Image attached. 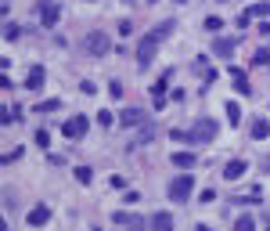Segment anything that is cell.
<instances>
[{
	"label": "cell",
	"mask_w": 270,
	"mask_h": 231,
	"mask_svg": "<svg viewBox=\"0 0 270 231\" xmlns=\"http://www.w3.org/2000/svg\"><path fill=\"white\" fill-rule=\"evenodd\" d=\"M170 33H173V22H159L152 33H144L141 40H137V65H141V69L152 65V58H155V51H159V43H162Z\"/></svg>",
	"instance_id": "cell-1"
},
{
	"label": "cell",
	"mask_w": 270,
	"mask_h": 231,
	"mask_svg": "<svg viewBox=\"0 0 270 231\" xmlns=\"http://www.w3.org/2000/svg\"><path fill=\"white\" fill-rule=\"evenodd\" d=\"M216 130H220L216 119L206 116V119H198V123H194L191 130L184 134V141H188V145H206V141H212V137H216Z\"/></svg>",
	"instance_id": "cell-2"
},
{
	"label": "cell",
	"mask_w": 270,
	"mask_h": 231,
	"mask_svg": "<svg viewBox=\"0 0 270 231\" xmlns=\"http://www.w3.org/2000/svg\"><path fill=\"white\" fill-rule=\"evenodd\" d=\"M191 188H194V177H191V173H180V177L170 184V202H188Z\"/></svg>",
	"instance_id": "cell-3"
},
{
	"label": "cell",
	"mask_w": 270,
	"mask_h": 231,
	"mask_svg": "<svg viewBox=\"0 0 270 231\" xmlns=\"http://www.w3.org/2000/svg\"><path fill=\"white\" fill-rule=\"evenodd\" d=\"M108 33H101V29H94V33H87L83 36V51H90V54H108Z\"/></svg>",
	"instance_id": "cell-4"
},
{
	"label": "cell",
	"mask_w": 270,
	"mask_h": 231,
	"mask_svg": "<svg viewBox=\"0 0 270 231\" xmlns=\"http://www.w3.org/2000/svg\"><path fill=\"white\" fill-rule=\"evenodd\" d=\"M87 116H72V119H65V126H61V134L65 137H83V134H87Z\"/></svg>",
	"instance_id": "cell-5"
},
{
	"label": "cell",
	"mask_w": 270,
	"mask_h": 231,
	"mask_svg": "<svg viewBox=\"0 0 270 231\" xmlns=\"http://www.w3.org/2000/svg\"><path fill=\"white\" fill-rule=\"evenodd\" d=\"M61 18V7L54 4V0H40V22L43 25H54Z\"/></svg>",
	"instance_id": "cell-6"
},
{
	"label": "cell",
	"mask_w": 270,
	"mask_h": 231,
	"mask_svg": "<svg viewBox=\"0 0 270 231\" xmlns=\"http://www.w3.org/2000/svg\"><path fill=\"white\" fill-rule=\"evenodd\" d=\"M119 123H123V126H134V130H137V126L148 123V116L141 112V108H126V112H119Z\"/></svg>",
	"instance_id": "cell-7"
},
{
	"label": "cell",
	"mask_w": 270,
	"mask_h": 231,
	"mask_svg": "<svg viewBox=\"0 0 270 231\" xmlns=\"http://www.w3.org/2000/svg\"><path fill=\"white\" fill-rule=\"evenodd\" d=\"M47 220H51V206H43V202H40V206H33V210H29V224H33V228L47 224Z\"/></svg>",
	"instance_id": "cell-8"
},
{
	"label": "cell",
	"mask_w": 270,
	"mask_h": 231,
	"mask_svg": "<svg viewBox=\"0 0 270 231\" xmlns=\"http://www.w3.org/2000/svg\"><path fill=\"white\" fill-rule=\"evenodd\" d=\"M152 137H155V126H152V123L137 126V134H134V141H130V148H137V145H148Z\"/></svg>",
	"instance_id": "cell-9"
},
{
	"label": "cell",
	"mask_w": 270,
	"mask_h": 231,
	"mask_svg": "<svg viewBox=\"0 0 270 231\" xmlns=\"http://www.w3.org/2000/svg\"><path fill=\"white\" fill-rule=\"evenodd\" d=\"M166 83H170V72H162V76L155 80V87H152V94H155V108H162V101H166Z\"/></svg>",
	"instance_id": "cell-10"
},
{
	"label": "cell",
	"mask_w": 270,
	"mask_h": 231,
	"mask_svg": "<svg viewBox=\"0 0 270 231\" xmlns=\"http://www.w3.org/2000/svg\"><path fill=\"white\" fill-rule=\"evenodd\" d=\"M173 166H180V170H194V152H173L170 155Z\"/></svg>",
	"instance_id": "cell-11"
},
{
	"label": "cell",
	"mask_w": 270,
	"mask_h": 231,
	"mask_svg": "<svg viewBox=\"0 0 270 231\" xmlns=\"http://www.w3.org/2000/svg\"><path fill=\"white\" fill-rule=\"evenodd\" d=\"M148 228L152 231H173V217L170 213H155L152 220H148Z\"/></svg>",
	"instance_id": "cell-12"
},
{
	"label": "cell",
	"mask_w": 270,
	"mask_h": 231,
	"mask_svg": "<svg viewBox=\"0 0 270 231\" xmlns=\"http://www.w3.org/2000/svg\"><path fill=\"white\" fill-rule=\"evenodd\" d=\"M241 173H245V159H231L227 166H223V177L227 181H238Z\"/></svg>",
	"instance_id": "cell-13"
},
{
	"label": "cell",
	"mask_w": 270,
	"mask_h": 231,
	"mask_svg": "<svg viewBox=\"0 0 270 231\" xmlns=\"http://www.w3.org/2000/svg\"><path fill=\"white\" fill-rule=\"evenodd\" d=\"M231 76H234V87H238V94H252V87H249V76L241 69H231Z\"/></svg>",
	"instance_id": "cell-14"
},
{
	"label": "cell",
	"mask_w": 270,
	"mask_h": 231,
	"mask_svg": "<svg viewBox=\"0 0 270 231\" xmlns=\"http://www.w3.org/2000/svg\"><path fill=\"white\" fill-rule=\"evenodd\" d=\"M212 54H220V58H231V54H234V40H212Z\"/></svg>",
	"instance_id": "cell-15"
},
{
	"label": "cell",
	"mask_w": 270,
	"mask_h": 231,
	"mask_svg": "<svg viewBox=\"0 0 270 231\" xmlns=\"http://www.w3.org/2000/svg\"><path fill=\"white\" fill-rule=\"evenodd\" d=\"M245 18H249V22H252V18H270V4H267V0H263V4H252L245 11Z\"/></svg>",
	"instance_id": "cell-16"
},
{
	"label": "cell",
	"mask_w": 270,
	"mask_h": 231,
	"mask_svg": "<svg viewBox=\"0 0 270 231\" xmlns=\"http://www.w3.org/2000/svg\"><path fill=\"white\" fill-rule=\"evenodd\" d=\"M40 87H43V69L36 65V69L29 72V80H25V90H40Z\"/></svg>",
	"instance_id": "cell-17"
},
{
	"label": "cell",
	"mask_w": 270,
	"mask_h": 231,
	"mask_svg": "<svg viewBox=\"0 0 270 231\" xmlns=\"http://www.w3.org/2000/svg\"><path fill=\"white\" fill-rule=\"evenodd\" d=\"M119 224H130V231H144V220L141 217H126V213H116Z\"/></svg>",
	"instance_id": "cell-18"
},
{
	"label": "cell",
	"mask_w": 270,
	"mask_h": 231,
	"mask_svg": "<svg viewBox=\"0 0 270 231\" xmlns=\"http://www.w3.org/2000/svg\"><path fill=\"white\" fill-rule=\"evenodd\" d=\"M267 134H270V123H267V119H252V137H256V141H263Z\"/></svg>",
	"instance_id": "cell-19"
},
{
	"label": "cell",
	"mask_w": 270,
	"mask_h": 231,
	"mask_svg": "<svg viewBox=\"0 0 270 231\" xmlns=\"http://www.w3.org/2000/svg\"><path fill=\"white\" fill-rule=\"evenodd\" d=\"M234 231H256V220L249 217V213H241V217H238V224H234Z\"/></svg>",
	"instance_id": "cell-20"
},
{
	"label": "cell",
	"mask_w": 270,
	"mask_h": 231,
	"mask_svg": "<svg viewBox=\"0 0 270 231\" xmlns=\"http://www.w3.org/2000/svg\"><path fill=\"white\" fill-rule=\"evenodd\" d=\"M227 119L231 123H241V108L234 105V101H227Z\"/></svg>",
	"instance_id": "cell-21"
},
{
	"label": "cell",
	"mask_w": 270,
	"mask_h": 231,
	"mask_svg": "<svg viewBox=\"0 0 270 231\" xmlns=\"http://www.w3.org/2000/svg\"><path fill=\"white\" fill-rule=\"evenodd\" d=\"M90 177H94V170H90V166H79V170H76V181H79V184H90Z\"/></svg>",
	"instance_id": "cell-22"
},
{
	"label": "cell",
	"mask_w": 270,
	"mask_h": 231,
	"mask_svg": "<svg viewBox=\"0 0 270 231\" xmlns=\"http://www.w3.org/2000/svg\"><path fill=\"white\" fill-rule=\"evenodd\" d=\"M18 29H22V25H15V22H7V25H4V40H15V36H18Z\"/></svg>",
	"instance_id": "cell-23"
},
{
	"label": "cell",
	"mask_w": 270,
	"mask_h": 231,
	"mask_svg": "<svg viewBox=\"0 0 270 231\" xmlns=\"http://www.w3.org/2000/svg\"><path fill=\"white\" fill-rule=\"evenodd\" d=\"M252 62H256V65H267V62H270V51H267V47H259Z\"/></svg>",
	"instance_id": "cell-24"
},
{
	"label": "cell",
	"mask_w": 270,
	"mask_h": 231,
	"mask_svg": "<svg viewBox=\"0 0 270 231\" xmlns=\"http://www.w3.org/2000/svg\"><path fill=\"white\" fill-rule=\"evenodd\" d=\"M97 123H101V126H112V123H116V116L105 108V112H97Z\"/></svg>",
	"instance_id": "cell-25"
},
{
	"label": "cell",
	"mask_w": 270,
	"mask_h": 231,
	"mask_svg": "<svg viewBox=\"0 0 270 231\" xmlns=\"http://www.w3.org/2000/svg\"><path fill=\"white\" fill-rule=\"evenodd\" d=\"M108 94H112V98H123V83L112 80V83H108Z\"/></svg>",
	"instance_id": "cell-26"
},
{
	"label": "cell",
	"mask_w": 270,
	"mask_h": 231,
	"mask_svg": "<svg viewBox=\"0 0 270 231\" xmlns=\"http://www.w3.org/2000/svg\"><path fill=\"white\" fill-rule=\"evenodd\" d=\"M51 108H58V101H54V98H51V101H40V105H36V112H51Z\"/></svg>",
	"instance_id": "cell-27"
},
{
	"label": "cell",
	"mask_w": 270,
	"mask_h": 231,
	"mask_svg": "<svg viewBox=\"0 0 270 231\" xmlns=\"http://www.w3.org/2000/svg\"><path fill=\"white\" fill-rule=\"evenodd\" d=\"M206 29L216 33V29H223V22H220V18H206Z\"/></svg>",
	"instance_id": "cell-28"
},
{
	"label": "cell",
	"mask_w": 270,
	"mask_h": 231,
	"mask_svg": "<svg viewBox=\"0 0 270 231\" xmlns=\"http://www.w3.org/2000/svg\"><path fill=\"white\" fill-rule=\"evenodd\" d=\"M212 199H216V191H212V188H206V191L198 195V202H212Z\"/></svg>",
	"instance_id": "cell-29"
},
{
	"label": "cell",
	"mask_w": 270,
	"mask_h": 231,
	"mask_svg": "<svg viewBox=\"0 0 270 231\" xmlns=\"http://www.w3.org/2000/svg\"><path fill=\"white\" fill-rule=\"evenodd\" d=\"M259 33H263V36H270V22H267V18H263V25H259Z\"/></svg>",
	"instance_id": "cell-30"
},
{
	"label": "cell",
	"mask_w": 270,
	"mask_h": 231,
	"mask_svg": "<svg viewBox=\"0 0 270 231\" xmlns=\"http://www.w3.org/2000/svg\"><path fill=\"white\" fill-rule=\"evenodd\" d=\"M194 231H212V228H209V224H198V228H194Z\"/></svg>",
	"instance_id": "cell-31"
},
{
	"label": "cell",
	"mask_w": 270,
	"mask_h": 231,
	"mask_svg": "<svg viewBox=\"0 0 270 231\" xmlns=\"http://www.w3.org/2000/svg\"><path fill=\"white\" fill-rule=\"evenodd\" d=\"M148 4H155V0H148Z\"/></svg>",
	"instance_id": "cell-32"
},
{
	"label": "cell",
	"mask_w": 270,
	"mask_h": 231,
	"mask_svg": "<svg viewBox=\"0 0 270 231\" xmlns=\"http://www.w3.org/2000/svg\"><path fill=\"white\" fill-rule=\"evenodd\" d=\"M267 166H270V163H267Z\"/></svg>",
	"instance_id": "cell-33"
}]
</instances>
